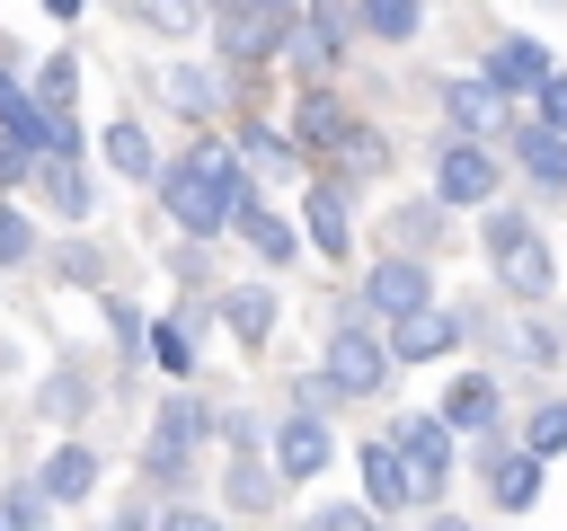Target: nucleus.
Segmentation results:
<instances>
[{"label":"nucleus","mask_w":567,"mask_h":531,"mask_svg":"<svg viewBox=\"0 0 567 531\" xmlns=\"http://www.w3.org/2000/svg\"><path fill=\"white\" fill-rule=\"evenodd\" d=\"M239 195H248V168H239V150H221V142H195L186 159L159 168V204H168V221H177L186 239H221L230 212H239Z\"/></svg>","instance_id":"nucleus-1"},{"label":"nucleus","mask_w":567,"mask_h":531,"mask_svg":"<svg viewBox=\"0 0 567 531\" xmlns=\"http://www.w3.org/2000/svg\"><path fill=\"white\" fill-rule=\"evenodd\" d=\"M478 248H487V266H496V283L514 292V301H549V283H558V257H549V239L514 212V204H487V221H478Z\"/></svg>","instance_id":"nucleus-2"},{"label":"nucleus","mask_w":567,"mask_h":531,"mask_svg":"<svg viewBox=\"0 0 567 531\" xmlns=\"http://www.w3.org/2000/svg\"><path fill=\"white\" fill-rule=\"evenodd\" d=\"M434 301V257H408V248H390V257H372L363 266V283H354V310L363 319H408V310H425Z\"/></svg>","instance_id":"nucleus-3"},{"label":"nucleus","mask_w":567,"mask_h":531,"mask_svg":"<svg viewBox=\"0 0 567 531\" xmlns=\"http://www.w3.org/2000/svg\"><path fill=\"white\" fill-rule=\"evenodd\" d=\"M213 434V416H204V398H168L159 416H151V442H142V478L151 487H186V469H195V442Z\"/></svg>","instance_id":"nucleus-4"},{"label":"nucleus","mask_w":567,"mask_h":531,"mask_svg":"<svg viewBox=\"0 0 567 531\" xmlns=\"http://www.w3.org/2000/svg\"><path fill=\"white\" fill-rule=\"evenodd\" d=\"M346 44H354V9H346V0H301V9H292V35H284V62H292L301 80H328V71L346 62Z\"/></svg>","instance_id":"nucleus-5"},{"label":"nucleus","mask_w":567,"mask_h":531,"mask_svg":"<svg viewBox=\"0 0 567 531\" xmlns=\"http://www.w3.org/2000/svg\"><path fill=\"white\" fill-rule=\"evenodd\" d=\"M328 372H337V389H346V398L390 389V345L372 336V319H363V310H337V319H328Z\"/></svg>","instance_id":"nucleus-6"},{"label":"nucleus","mask_w":567,"mask_h":531,"mask_svg":"<svg viewBox=\"0 0 567 531\" xmlns=\"http://www.w3.org/2000/svg\"><path fill=\"white\" fill-rule=\"evenodd\" d=\"M425 168H434V195L443 204H478V212L496 204V177H505L496 168V142H478V133H443V150Z\"/></svg>","instance_id":"nucleus-7"},{"label":"nucleus","mask_w":567,"mask_h":531,"mask_svg":"<svg viewBox=\"0 0 567 531\" xmlns=\"http://www.w3.org/2000/svg\"><path fill=\"white\" fill-rule=\"evenodd\" d=\"M540 451H523V442H496V425L478 434V478H487V496H496V513H532L540 504Z\"/></svg>","instance_id":"nucleus-8"},{"label":"nucleus","mask_w":567,"mask_h":531,"mask_svg":"<svg viewBox=\"0 0 567 531\" xmlns=\"http://www.w3.org/2000/svg\"><path fill=\"white\" fill-rule=\"evenodd\" d=\"M266 460H275V478L284 487H301V478H319L328 460H337V434H328V416H310V407H292L275 434H266Z\"/></svg>","instance_id":"nucleus-9"},{"label":"nucleus","mask_w":567,"mask_h":531,"mask_svg":"<svg viewBox=\"0 0 567 531\" xmlns=\"http://www.w3.org/2000/svg\"><path fill=\"white\" fill-rule=\"evenodd\" d=\"M390 442H399V460H408V478H416V504H425V496H443V478H452V460H461V451H452L443 407H434V416H399V434H390Z\"/></svg>","instance_id":"nucleus-10"},{"label":"nucleus","mask_w":567,"mask_h":531,"mask_svg":"<svg viewBox=\"0 0 567 531\" xmlns=\"http://www.w3.org/2000/svg\"><path fill=\"white\" fill-rule=\"evenodd\" d=\"M461 336H470V319L443 310V301H425V310L390 319V363H434V354H452Z\"/></svg>","instance_id":"nucleus-11"},{"label":"nucleus","mask_w":567,"mask_h":531,"mask_svg":"<svg viewBox=\"0 0 567 531\" xmlns=\"http://www.w3.org/2000/svg\"><path fill=\"white\" fill-rule=\"evenodd\" d=\"M443 124H452V133H478V142H496V133H505V88H496L487 71H470V80H443Z\"/></svg>","instance_id":"nucleus-12"},{"label":"nucleus","mask_w":567,"mask_h":531,"mask_svg":"<svg viewBox=\"0 0 567 531\" xmlns=\"http://www.w3.org/2000/svg\"><path fill=\"white\" fill-rule=\"evenodd\" d=\"M301 239L319 257H354V204H346V177H319L310 204H301Z\"/></svg>","instance_id":"nucleus-13"},{"label":"nucleus","mask_w":567,"mask_h":531,"mask_svg":"<svg viewBox=\"0 0 567 531\" xmlns=\"http://www.w3.org/2000/svg\"><path fill=\"white\" fill-rule=\"evenodd\" d=\"M354 469H363V496H372V513H399V504H416V478H408V460H399V442L381 434V442H354Z\"/></svg>","instance_id":"nucleus-14"},{"label":"nucleus","mask_w":567,"mask_h":531,"mask_svg":"<svg viewBox=\"0 0 567 531\" xmlns=\"http://www.w3.org/2000/svg\"><path fill=\"white\" fill-rule=\"evenodd\" d=\"M514 168H523L540 195H567V133H558V124H540V115H532V124H514Z\"/></svg>","instance_id":"nucleus-15"},{"label":"nucleus","mask_w":567,"mask_h":531,"mask_svg":"<svg viewBox=\"0 0 567 531\" xmlns=\"http://www.w3.org/2000/svg\"><path fill=\"white\" fill-rule=\"evenodd\" d=\"M443 425H452V434H487V425H505V389H496V372H461V381L443 389Z\"/></svg>","instance_id":"nucleus-16"},{"label":"nucleus","mask_w":567,"mask_h":531,"mask_svg":"<svg viewBox=\"0 0 567 531\" xmlns=\"http://www.w3.org/2000/svg\"><path fill=\"white\" fill-rule=\"evenodd\" d=\"M275 496H284L275 460H266L257 442H239V451H230V469H221V504H230V513H266Z\"/></svg>","instance_id":"nucleus-17"},{"label":"nucleus","mask_w":567,"mask_h":531,"mask_svg":"<svg viewBox=\"0 0 567 531\" xmlns=\"http://www.w3.org/2000/svg\"><path fill=\"white\" fill-rule=\"evenodd\" d=\"M549 71H558V62H549V44H540V35H505V44L487 53V80H496L505 97H532Z\"/></svg>","instance_id":"nucleus-18"},{"label":"nucleus","mask_w":567,"mask_h":531,"mask_svg":"<svg viewBox=\"0 0 567 531\" xmlns=\"http://www.w3.org/2000/svg\"><path fill=\"white\" fill-rule=\"evenodd\" d=\"M35 487H44L53 504H80V496L97 487V451H89L80 434H62V442L44 451V469H35Z\"/></svg>","instance_id":"nucleus-19"},{"label":"nucleus","mask_w":567,"mask_h":531,"mask_svg":"<svg viewBox=\"0 0 567 531\" xmlns=\"http://www.w3.org/2000/svg\"><path fill=\"white\" fill-rule=\"evenodd\" d=\"M346 133H354V115L337 106V88H328V80H310V97H301V115H292V142L337 159V142H346Z\"/></svg>","instance_id":"nucleus-20"},{"label":"nucleus","mask_w":567,"mask_h":531,"mask_svg":"<svg viewBox=\"0 0 567 531\" xmlns=\"http://www.w3.org/2000/svg\"><path fill=\"white\" fill-rule=\"evenodd\" d=\"M230 230H239V239H248V248H257L266 266H292V257H301V230H292L284 212H266L257 195H239V212H230Z\"/></svg>","instance_id":"nucleus-21"},{"label":"nucleus","mask_w":567,"mask_h":531,"mask_svg":"<svg viewBox=\"0 0 567 531\" xmlns=\"http://www.w3.org/2000/svg\"><path fill=\"white\" fill-rule=\"evenodd\" d=\"M35 186H44V204H53L62 221H89V212H97V195H89V177H80L71 150H44V159H35Z\"/></svg>","instance_id":"nucleus-22"},{"label":"nucleus","mask_w":567,"mask_h":531,"mask_svg":"<svg viewBox=\"0 0 567 531\" xmlns=\"http://www.w3.org/2000/svg\"><path fill=\"white\" fill-rule=\"evenodd\" d=\"M275 310H284V301H275L266 283H230V292H221V327H230V336H239L248 354H257V345L275 336Z\"/></svg>","instance_id":"nucleus-23"},{"label":"nucleus","mask_w":567,"mask_h":531,"mask_svg":"<svg viewBox=\"0 0 567 531\" xmlns=\"http://www.w3.org/2000/svg\"><path fill=\"white\" fill-rule=\"evenodd\" d=\"M106 168L115 177H133V186H159V150H151V133H142V115H124V124H106Z\"/></svg>","instance_id":"nucleus-24"},{"label":"nucleus","mask_w":567,"mask_h":531,"mask_svg":"<svg viewBox=\"0 0 567 531\" xmlns=\"http://www.w3.org/2000/svg\"><path fill=\"white\" fill-rule=\"evenodd\" d=\"M425 27V0H354V35H372V44H408Z\"/></svg>","instance_id":"nucleus-25"},{"label":"nucleus","mask_w":567,"mask_h":531,"mask_svg":"<svg viewBox=\"0 0 567 531\" xmlns=\"http://www.w3.org/2000/svg\"><path fill=\"white\" fill-rule=\"evenodd\" d=\"M239 168H248V177H284V168H301V142L275 133V124H248V133H239Z\"/></svg>","instance_id":"nucleus-26"},{"label":"nucleus","mask_w":567,"mask_h":531,"mask_svg":"<svg viewBox=\"0 0 567 531\" xmlns=\"http://www.w3.org/2000/svg\"><path fill=\"white\" fill-rule=\"evenodd\" d=\"M35 407H44V425H80V416H89V372H80V363H62V372L35 389Z\"/></svg>","instance_id":"nucleus-27"},{"label":"nucleus","mask_w":567,"mask_h":531,"mask_svg":"<svg viewBox=\"0 0 567 531\" xmlns=\"http://www.w3.org/2000/svg\"><path fill=\"white\" fill-rule=\"evenodd\" d=\"M0 531H53V496L35 478H9L0 487Z\"/></svg>","instance_id":"nucleus-28"},{"label":"nucleus","mask_w":567,"mask_h":531,"mask_svg":"<svg viewBox=\"0 0 567 531\" xmlns=\"http://www.w3.org/2000/svg\"><path fill=\"white\" fill-rule=\"evenodd\" d=\"M390 248H408V257H434V248H443V195H434V204H408V212L390 221Z\"/></svg>","instance_id":"nucleus-29"},{"label":"nucleus","mask_w":567,"mask_h":531,"mask_svg":"<svg viewBox=\"0 0 567 531\" xmlns=\"http://www.w3.org/2000/svg\"><path fill=\"white\" fill-rule=\"evenodd\" d=\"M27 88H35V106H44V115H71V106H80V62H71V53H53Z\"/></svg>","instance_id":"nucleus-30"},{"label":"nucleus","mask_w":567,"mask_h":531,"mask_svg":"<svg viewBox=\"0 0 567 531\" xmlns=\"http://www.w3.org/2000/svg\"><path fill=\"white\" fill-rule=\"evenodd\" d=\"M159 88H168V106H177V115H213V97H221V80H213L204 62H177Z\"/></svg>","instance_id":"nucleus-31"},{"label":"nucleus","mask_w":567,"mask_h":531,"mask_svg":"<svg viewBox=\"0 0 567 531\" xmlns=\"http://www.w3.org/2000/svg\"><path fill=\"white\" fill-rule=\"evenodd\" d=\"M142 354H151V363H159L168 381H186V372H195V345H186V327H177V319H151V336H142Z\"/></svg>","instance_id":"nucleus-32"},{"label":"nucleus","mask_w":567,"mask_h":531,"mask_svg":"<svg viewBox=\"0 0 567 531\" xmlns=\"http://www.w3.org/2000/svg\"><path fill=\"white\" fill-rule=\"evenodd\" d=\"M523 451H540V460H558V451H567V398H540V407H532Z\"/></svg>","instance_id":"nucleus-33"},{"label":"nucleus","mask_w":567,"mask_h":531,"mask_svg":"<svg viewBox=\"0 0 567 531\" xmlns=\"http://www.w3.org/2000/svg\"><path fill=\"white\" fill-rule=\"evenodd\" d=\"M124 18L151 27V35H195V9L186 0H124Z\"/></svg>","instance_id":"nucleus-34"},{"label":"nucleus","mask_w":567,"mask_h":531,"mask_svg":"<svg viewBox=\"0 0 567 531\" xmlns=\"http://www.w3.org/2000/svg\"><path fill=\"white\" fill-rule=\"evenodd\" d=\"M27 257H35V221H27L18 204H0V274H9V266H27Z\"/></svg>","instance_id":"nucleus-35"},{"label":"nucleus","mask_w":567,"mask_h":531,"mask_svg":"<svg viewBox=\"0 0 567 531\" xmlns=\"http://www.w3.org/2000/svg\"><path fill=\"white\" fill-rule=\"evenodd\" d=\"M381 159H390V150H381V133H372V124H354V133L337 142V168H354V177H372Z\"/></svg>","instance_id":"nucleus-36"},{"label":"nucleus","mask_w":567,"mask_h":531,"mask_svg":"<svg viewBox=\"0 0 567 531\" xmlns=\"http://www.w3.org/2000/svg\"><path fill=\"white\" fill-rule=\"evenodd\" d=\"M97 310H106V327H115V345H124V354H142V336H151V319H142L133 301H115V292H106Z\"/></svg>","instance_id":"nucleus-37"},{"label":"nucleus","mask_w":567,"mask_h":531,"mask_svg":"<svg viewBox=\"0 0 567 531\" xmlns=\"http://www.w3.org/2000/svg\"><path fill=\"white\" fill-rule=\"evenodd\" d=\"M337 398H346V389H337V372H328V363H319V372H301V381H292V407H310V416H328V407H337Z\"/></svg>","instance_id":"nucleus-38"},{"label":"nucleus","mask_w":567,"mask_h":531,"mask_svg":"<svg viewBox=\"0 0 567 531\" xmlns=\"http://www.w3.org/2000/svg\"><path fill=\"white\" fill-rule=\"evenodd\" d=\"M301 531H381V522H372V504H319Z\"/></svg>","instance_id":"nucleus-39"},{"label":"nucleus","mask_w":567,"mask_h":531,"mask_svg":"<svg viewBox=\"0 0 567 531\" xmlns=\"http://www.w3.org/2000/svg\"><path fill=\"white\" fill-rule=\"evenodd\" d=\"M27 177H35V150L0 133V195H9V186H27Z\"/></svg>","instance_id":"nucleus-40"},{"label":"nucleus","mask_w":567,"mask_h":531,"mask_svg":"<svg viewBox=\"0 0 567 531\" xmlns=\"http://www.w3.org/2000/svg\"><path fill=\"white\" fill-rule=\"evenodd\" d=\"M532 97H540V124H558V133H567V71H549Z\"/></svg>","instance_id":"nucleus-41"},{"label":"nucleus","mask_w":567,"mask_h":531,"mask_svg":"<svg viewBox=\"0 0 567 531\" xmlns=\"http://www.w3.org/2000/svg\"><path fill=\"white\" fill-rule=\"evenodd\" d=\"M159 531H221V513H204V504H168Z\"/></svg>","instance_id":"nucleus-42"},{"label":"nucleus","mask_w":567,"mask_h":531,"mask_svg":"<svg viewBox=\"0 0 567 531\" xmlns=\"http://www.w3.org/2000/svg\"><path fill=\"white\" fill-rule=\"evenodd\" d=\"M115 531H159V513H151V504H142V496H133V504H124V513H115Z\"/></svg>","instance_id":"nucleus-43"},{"label":"nucleus","mask_w":567,"mask_h":531,"mask_svg":"<svg viewBox=\"0 0 567 531\" xmlns=\"http://www.w3.org/2000/svg\"><path fill=\"white\" fill-rule=\"evenodd\" d=\"M80 9H89V0H44V18H62V27H71Z\"/></svg>","instance_id":"nucleus-44"},{"label":"nucleus","mask_w":567,"mask_h":531,"mask_svg":"<svg viewBox=\"0 0 567 531\" xmlns=\"http://www.w3.org/2000/svg\"><path fill=\"white\" fill-rule=\"evenodd\" d=\"M434 531H470V522H461V513H434Z\"/></svg>","instance_id":"nucleus-45"},{"label":"nucleus","mask_w":567,"mask_h":531,"mask_svg":"<svg viewBox=\"0 0 567 531\" xmlns=\"http://www.w3.org/2000/svg\"><path fill=\"white\" fill-rule=\"evenodd\" d=\"M275 9H284V18H292V9H301V0H275Z\"/></svg>","instance_id":"nucleus-46"},{"label":"nucleus","mask_w":567,"mask_h":531,"mask_svg":"<svg viewBox=\"0 0 567 531\" xmlns=\"http://www.w3.org/2000/svg\"><path fill=\"white\" fill-rule=\"evenodd\" d=\"M381 531H390V522H381Z\"/></svg>","instance_id":"nucleus-47"}]
</instances>
